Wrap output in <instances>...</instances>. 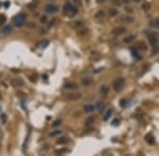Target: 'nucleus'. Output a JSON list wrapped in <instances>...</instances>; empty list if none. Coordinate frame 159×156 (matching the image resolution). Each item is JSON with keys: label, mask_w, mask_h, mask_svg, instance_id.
I'll return each instance as SVG.
<instances>
[{"label": "nucleus", "mask_w": 159, "mask_h": 156, "mask_svg": "<svg viewBox=\"0 0 159 156\" xmlns=\"http://www.w3.org/2000/svg\"><path fill=\"white\" fill-rule=\"evenodd\" d=\"M13 84L16 87H21V85H23V80L21 78H16L13 80Z\"/></svg>", "instance_id": "nucleus-19"}, {"label": "nucleus", "mask_w": 159, "mask_h": 156, "mask_svg": "<svg viewBox=\"0 0 159 156\" xmlns=\"http://www.w3.org/2000/svg\"><path fill=\"white\" fill-rule=\"evenodd\" d=\"M149 25L154 28H159V17L153 19V20L149 22Z\"/></svg>", "instance_id": "nucleus-14"}, {"label": "nucleus", "mask_w": 159, "mask_h": 156, "mask_svg": "<svg viewBox=\"0 0 159 156\" xmlns=\"http://www.w3.org/2000/svg\"><path fill=\"white\" fill-rule=\"evenodd\" d=\"M130 51H132V55L135 57L136 59H141V56L139 55V53L137 52V50H136V47H130Z\"/></svg>", "instance_id": "nucleus-21"}, {"label": "nucleus", "mask_w": 159, "mask_h": 156, "mask_svg": "<svg viewBox=\"0 0 159 156\" xmlns=\"http://www.w3.org/2000/svg\"><path fill=\"white\" fill-rule=\"evenodd\" d=\"M92 83V79L91 78H83L82 79V84L84 87H89Z\"/></svg>", "instance_id": "nucleus-17"}, {"label": "nucleus", "mask_w": 159, "mask_h": 156, "mask_svg": "<svg viewBox=\"0 0 159 156\" xmlns=\"http://www.w3.org/2000/svg\"><path fill=\"white\" fill-rule=\"evenodd\" d=\"M64 12H66L69 16H71V17H73V16L78 15L79 9H78V8H76L75 5L71 4L70 2H67L66 4L64 5Z\"/></svg>", "instance_id": "nucleus-2"}, {"label": "nucleus", "mask_w": 159, "mask_h": 156, "mask_svg": "<svg viewBox=\"0 0 159 156\" xmlns=\"http://www.w3.org/2000/svg\"><path fill=\"white\" fill-rule=\"evenodd\" d=\"M148 68H149V65H148V64H146L145 66H143V69H142V70H143V72H146V70H148Z\"/></svg>", "instance_id": "nucleus-40"}, {"label": "nucleus", "mask_w": 159, "mask_h": 156, "mask_svg": "<svg viewBox=\"0 0 159 156\" xmlns=\"http://www.w3.org/2000/svg\"><path fill=\"white\" fill-rule=\"evenodd\" d=\"M5 21H6V17H5V15L1 14V15H0V25H2Z\"/></svg>", "instance_id": "nucleus-29"}, {"label": "nucleus", "mask_w": 159, "mask_h": 156, "mask_svg": "<svg viewBox=\"0 0 159 156\" xmlns=\"http://www.w3.org/2000/svg\"><path fill=\"white\" fill-rule=\"evenodd\" d=\"M144 139H145V141L148 142V145H154L155 144V138H154V136H153L151 133H148V134H146L145 135V137H144Z\"/></svg>", "instance_id": "nucleus-11"}, {"label": "nucleus", "mask_w": 159, "mask_h": 156, "mask_svg": "<svg viewBox=\"0 0 159 156\" xmlns=\"http://www.w3.org/2000/svg\"><path fill=\"white\" fill-rule=\"evenodd\" d=\"M0 111H1V108H0Z\"/></svg>", "instance_id": "nucleus-47"}, {"label": "nucleus", "mask_w": 159, "mask_h": 156, "mask_svg": "<svg viewBox=\"0 0 159 156\" xmlns=\"http://www.w3.org/2000/svg\"><path fill=\"white\" fill-rule=\"evenodd\" d=\"M148 40H149V43L153 47L155 46H159V37H158V34L157 33H151L148 34Z\"/></svg>", "instance_id": "nucleus-4"}, {"label": "nucleus", "mask_w": 159, "mask_h": 156, "mask_svg": "<svg viewBox=\"0 0 159 156\" xmlns=\"http://www.w3.org/2000/svg\"><path fill=\"white\" fill-rule=\"evenodd\" d=\"M94 121V117H89V118H87V120H86V127H90L92 123H93Z\"/></svg>", "instance_id": "nucleus-26"}, {"label": "nucleus", "mask_w": 159, "mask_h": 156, "mask_svg": "<svg viewBox=\"0 0 159 156\" xmlns=\"http://www.w3.org/2000/svg\"><path fill=\"white\" fill-rule=\"evenodd\" d=\"M111 115H113V110L111 109H109V110H107L106 112H105V114H104V116H103V120H108L111 117Z\"/></svg>", "instance_id": "nucleus-18"}, {"label": "nucleus", "mask_w": 159, "mask_h": 156, "mask_svg": "<svg viewBox=\"0 0 159 156\" xmlns=\"http://www.w3.org/2000/svg\"><path fill=\"white\" fill-rule=\"evenodd\" d=\"M110 1L117 6H120L121 4H122V0H110Z\"/></svg>", "instance_id": "nucleus-31"}, {"label": "nucleus", "mask_w": 159, "mask_h": 156, "mask_svg": "<svg viewBox=\"0 0 159 156\" xmlns=\"http://www.w3.org/2000/svg\"><path fill=\"white\" fill-rule=\"evenodd\" d=\"M0 119H1V122L3 123V125H4V123H6V119H8V118H6V115H5L4 113L0 114Z\"/></svg>", "instance_id": "nucleus-28"}, {"label": "nucleus", "mask_w": 159, "mask_h": 156, "mask_svg": "<svg viewBox=\"0 0 159 156\" xmlns=\"http://www.w3.org/2000/svg\"><path fill=\"white\" fill-rule=\"evenodd\" d=\"M75 3H78V4H81V0H74Z\"/></svg>", "instance_id": "nucleus-44"}, {"label": "nucleus", "mask_w": 159, "mask_h": 156, "mask_svg": "<svg viewBox=\"0 0 159 156\" xmlns=\"http://www.w3.org/2000/svg\"><path fill=\"white\" fill-rule=\"evenodd\" d=\"M62 125V120H55L54 122H52V127L53 128H56V127H58Z\"/></svg>", "instance_id": "nucleus-30"}, {"label": "nucleus", "mask_w": 159, "mask_h": 156, "mask_svg": "<svg viewBox=\"0 0 159 156\" xmlns=\"http://www.w3.org/2000/svg\"><path fill=\"white\" fill-rule=\"evenodd\" d=\"M0 6H1V2H0Z\"/></svg>", "instance_id": "nucleus-46"}, {"label": "nucleus", "mask_w": 159, "mask_h": 156, "mask_svg": "<svg viewBox=\"0 0 159 156\" xmlns=\"http://www.w3.org/2000/svg\"><path fill=\"white\" fill-rule=\"evenodd\" d=\"M126 33V28L125 27H117L113 28L111 31V34L114 35V36H120V35H123Z\"/></svg>", "instance_id": "nucleus-6"}, {"label": "nucleus", "mask_w": 159, "mask_h": 156, "mask_svg": "<svg viewBox=\"0 0 159 156\" xmlns=\"http://www.w3.org/2000/svg\"><path fill=\"white\" fill-rule=\"evenodd\" d=\"M67 97H68L69 100H78L82 98V93H72V94H69Z\"/></svg>", "instance_id": "nucleus-10"}, {"label": "nucleus", "mask_w": 159, "mask_h": 156, "mask_svg": "<svg viewBox=\"0 0 159 156\" xmlns=\"http://www.w3.org/2000/svg\"><path fill=\"white\" fill-rule=\"evenodd\" d=\"M149 9H151V3H149V2H143V4H142V9H143V11H144V12H148Z\"/></svg>", "instance_id": "nucleus-25"}, {"label": "nucleus", "mask_w": 159, "mask_h": 156, "mask_svg": "<svg viewBox=\"0 0 159 156\" xmlns=\"http://www.w3.org/2000/svg\"><path fill=\"white\" fill-rule=\"evenodd\" d=\"M125 11L127 12V13H133V9H130V8H125Z\"/></svg>", "instance_id": "nucleus-39"}, {"label": "nucleus", "mask_w": 159, "mask_h": 156, "mask_svg": "<svg viewBox=\"0 0 159 156\" xmlns=\"http://www.w3.org/2000/svg\"><path fill=\"white\" fill-rule=\"evenodd\" d=\"M133 1H135V2H139V1H141V0H133Z\"/></svg>", "instance_id": "nucleus-45"}, {"label": "nucleus", "mask_w": 159, "mask_h": 156, "mask_svg": "<svg viewBox=\"0 0 159 156\" xmlns=\"http://www.w3.org/2000/svg\"><path fill=\"white\" fill-rule=\"evenodd\" d=\"M97 1V3H99V4H101V3H104L105 0H95Z\"/></svg>", "instance_id": "nucleus-42"}, {"label": "nucleus", "mask_w": 159, "mask_h": 156, "mask_svg": "<svg viewBox=\"0 0 159 156\" xmlns=\"http://www.w3.org/2000/svg\"><path fill=\"white\" fill-rule=\"evenodd\" d=\"M136 49L137 50H146L148 49V46H146V44L144 42H142V41H140V42H138V44H137V46H136Z\"/></svg>", "instance_id": "nucleus-22"}, {"label": "nucleus", "mask_w": 159, "mask_h": 156, "mask_svg": "<svg viewBox=\"0 0 159 156\" xmlns=\"http://www.w3.org/2000/svg\"><path fill=\"white\" fill-rule=\"evenodd\" d=\"M124 84H125V79L120 77V78H116L113 81V89L114 92H120L122 89L124 88Z\"/></svg>", "instance_id": "nucleus-3"}, {"label": "nucleus", "mask_w": 159, "mask_h": 156, "mask_svg": "<svg viewBox=\"0 0 159 156\" xmlns=\"http://www.w3.org/2000/svg\"><path fill=\"white\" fill-rule=\"evenodd\" d=\"M111 125H113L114 127L119 126V125H120V120H119V119H117V118H116V119H114L113 121H111Z\"/></svg>", "instance_id": "nucleus-34"}, {"label": "nucleus", "mask_w": 159, "mask_h": 156, "mask_svg": "<svg viewBox=\"0 0 159 156\" xmlns=\"http://www.w3.org/2000/svg\"><path fill=\"white\" fill-rule=\"evenodd\" d=\"M66 152H68V149H62V150L56 151V153L57 154H63V153H66Z\"/></svg>", "instance_id": "nucleus-38"}, {"label": "nucleus", "mask_w": 159, "mask_h": 156, "mask_svg": "<svg viewBox=\"0 0 159 156\" xmlns=\"http://www.w3.org/2000/svg\"><path fill=\"white\" fill-rule=\"evenodd\" d=\"M83 110H84L85 113H92L95 110V107L91 103H88V104H85L84 108H83Z\"/></svg>", "instance_id": "nucleus-9"}, {"label": "nucleus", "mask_w": 159, "mask_h": 156, "mask_svg": "<svg viewBox=\"0 0 159 156\" xmlns=\"http://www.w3.org/2000/svg\"><path fill=\"white\" fill-rule=\"evenodd\" d=\"M10 6V1H5L4 2V8H9Z\"/></svg>", "instance_id": "nucleus-41"}, {"label": "nucleus", "mask_w": 159, "mask_h": 156, "mask_svg": "<svg viewBox=\"0 0 159 156\" xmlns=\"http://www.w3.org/2000/svg\"><path fill=\"white\" fill-rule=\"evenodd\" d=\"M108 91H109V88H108L107 85H102L101 89H100V93L102 95H106L108 93Z\"/></svg>", "instance_id": "nucleus-24"}, {"label": "nucleus", "mask_w": 159, "mask_h": 156, "mask_svg": "<svg viewBox=\"0 0 159 156\" xmlns=\"http://www.w3.org/2000/svg\"><path fill=\"white\" fill-rule=\"evenodd\" d=\"M135 39H136V36H135V35H129V36H127V37L124 38V39H123V42L126 43V44H128V43L134 42V41H135Z\"/></svg>", "instance_id": "nucleus-13"}, {"label": "nucleus", "mask_w": 159, "mask_h": 156, "mask_svg": "<svg viewBox=\"0 0 159 156\" xmlns=\"http://www.w3.org/2000/svg\"><path fill=\"white\" fill-rule=\"evenodd\" d=\"M47 21H48L47 16H43V17H40V22H41V23H46Z\"/></svg>", "instance_id": "nucleus-37"}, {"label": "nucleus", "mask_w": 159, "mask_h": 156, "mask_svg": "<svg viewBox=\"0 0 159 156\" xmlns=\"http://www.w3.org/2000/svg\"><path fill=\"white\" fill-rule=\"evenodd\" d=\"M129 2H130V0H122V3H127L128 4Z\"/></svg>", "instance_id": "nucleus-43"}, {"label": "nucleus", "mask_w": 159, "mask_h": 156, "mask_svg": "<svg viewBox=\"0 0 159 156\" xmlns=\"http://www.w3.org/2000/svg\"><path fill=\"white\" fill-rule=\"evenodd\" d=\"M25 20H27V14L23 12H20L19 14H17L13 19V22H14V25L17 28H20L24 24Z\"/></svg>", "instance_id": "nucleus-1"}, {"label": "nucleus", "mask_w": 159, "mask_h": 156, "mask_svg": "<svg viewBox=\"0 0 159 156\" xmlns=\"http://www.w3.org/2000/svg\"><path fill=\"white\" fill-rule=\"evenodd\" d=\"M11 31H12L11 25H4V27L1 28V31H0V35H1V36H6V35H9L11 33Z\"/></svg>", "instance_id": "nucleus-8"}, {"label": "nucleus", "mask_w": 159, "mask_h": 156, "mask_svg": "<svg viewBox=\"0 0 159 156\" xmlns=\"http://www.w3.org/2000/svg\"><path fill=\"white\" fill-rule=\"evenodd\" d=\"M76 33H78L79 36H85V35L88 34V28L81 25V27L76 28Z\"/></svg>", "instance_id": "nucleus-7"}, {"label": "nucleus", "mask_w": 159, "mask_h": 156, "mask_svg": "<svg viewBox=\"0 0 159 156\" xmlns=\"http://www.w3.org/2000/svg\"><path fill=\"white\" fill-rule=\"evenodd\" d=\"M57 144L59 145H63V144H66V142H68V138L67 137H60L59 139H57Z\"/></svg>", "instance_id": "nucleus-27"}, {"label": "nucleus", "mask_w": 159, "mask_h": 156, "mask_svg": "<svg viewBox=\"0 0 159 156\" xmlns=\"http://www.w3.org/2000/svg\"><path fill=\"white\" fill-rule=\"evenodd\" d=\"M105 16V12L102 11V9H100V11H98L97 13L94 14V18L95 19H102Z\"/></svg>", "instance_id": "nucleus-20"}, {"label": "nucleus", "mask_w": 159, "mask_h": 156, "mask_svg": "<svg viewBox=\"0 0 159 156\" xmlns=\"http://www.w3.org/2000/svg\"><path fill=\"white\" fill-rule=\"evenodd\" d=\"M118 9L116 8H110L109 9H108V15L110 16V17H116V16L118 15Z\"/></svg>", "instance_id": "nucleus-15"}, {"label": "nucleus", "mask_w": 159, "mask_h": 156, "mask_svg": "<svg viewBox=\"0 0 159 156\" xmlns=\"http://www.w3.org/2000/svg\"><path fill=\"white\" fill-rule=\"evenodd\" d=\"M126 104H127V100L126 99H121L120 100V106L122 107V108H125Z\"/></svg>", "instance_id": "nucleus-33"}, {"label": "nucleus", "mask_w": 159, "mask_h": 156, "mask_svg": "<svg viewBox=\"0 0 159 156\" xmlns=\"http://www.w3.org/2000/svg\"><path fill=\"white\" fill-rule=\"evenodd\" d=\"M60 133H62L60 130H55V131H53V132L50 133V136H56V135H59Z\"/></svg>", "instance_id": "nucleus-32"}, {"label": "nucleus", "mask_w": 159, "mask_h": 156, "mask_svg": "<svg viewBox=\"0 0 159 156\" xmlns=\"http://www.w3.org/2000/svg\"><path fill=\"white\" fill-rule=\"evenodd\" d=\"M159 52V46H155L153 47V51H152V55H156Z\"/></svg>", "instance_id": "nucleus-36"}, {"label": "nucleus", "mask_w": 159, "mask_h": 156, "mask_svg": "<svg viewBox=\"0 0 159 156\" xmlns=\"http://www.w3.org/2000/svg\"><path fill=\"white\" fill-rule=\"evenodd\" d=\"M121 21H124V22H127V23H132V22L134 21V18L132 17V16H122L121 17Z\"/></svg>", "instance_id": "nucleus-16"}, {"label": "nucleus", "mask_w": 159, "mask_h": 156, "mask_svg": "<svg viewBox=\"0 0 159 156\" xmlns=\"http://www.w3.org/2000/svg\"><path fill=\"white\" fill-rule=\"evenodd\" d=\"M64 88L66 90H74V89H78V84L74 83V82H67L64 85Z\"/></svg>", "instance_id": "nucleus-12"}, {"label": "nucleus", "mask_w": 159, "mask_h": 156, "mask_svg": "<svg viewBox=\"0 0 159 156\" xmlns=\"http://www.w3.org/2000/svg\"><path fill=\"white\" fill-rule=\"evenodd\" d=\"M97 109H98L99 112L102 113L105 110V103L104 102H101V101H100V102H98L97 103Z\"/></svg>", "instance_id": "nucleus-23"}, {"label": "nucleus", "mask_w": 159, "mask_h": 156, "mask_svg": "<svg viewBox=\"0 0 159 156\" xmlns=\"http://www.w3.org/2000/svg\"><path fill=\"white\" fill-rule=\"evenodd\" d=\"M57 11H58V8L55 4H53V3H49V4L45 6V12L47 14H55Z\"/></svg>", "instance_id": "nucleus-5"}, {"label": "nucleus", "mask_w": 159, "mask_h": 156, "mask_svg": "<svg viewBox=\"0 0 159 156\" xmlns=\"http://www.w3.org/2000/svg\"><path fill=\"white\" fill-rule=\"evenodd\" d=\"M39 44H40L41 47H47V46L49 44V41H48V40H44V41H41Z\"/></svg>", "instance_id": "nucleus-35"}]
</instances>
